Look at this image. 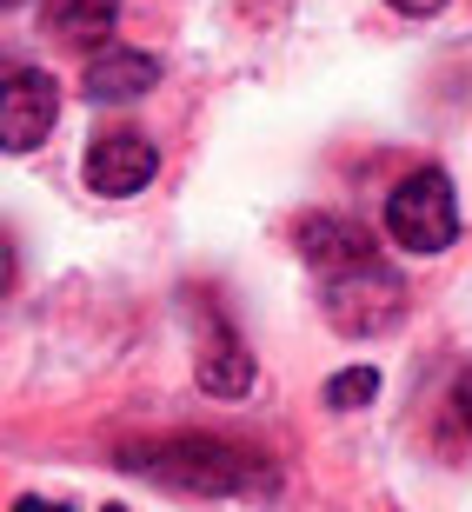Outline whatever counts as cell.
<instances>
[{
  "instance_id": "obj_1",
  "label": "cell",
  "mask_w": 472,
  "mask_h": 512,
  "mask_svg": "<svg viewBox=\"0 0 472 512\" xmlns=\"http://www.w3.org/2000/svg\"><path fill=\"white\" fill-rule=\"evenodd\" d=\"M120 466L140 479H160L173 493L193 499H273L280 473L266 453H246L233 439H207V433H173L160 446H127Z\"/></svg>"
},
{
  "instance_id": "obj_2",
  "label": "cell",
  "mask_w": 472,
  "mask_h": 512,
  "mask_svg": "<svg viewBox=\"0 0 472 512\" xmlns=\"http://www.w3.org/2000/svg\"><path fill=\"white\" fill-rule=\"evenodd\" d=\"M320 306L346 340H379V333H393L399 313H406V280L373 253V260H359V266L320 273Z\"/></svg>"
},
{
  "instance_id": "obj_3",
  "label": "cell",
  "mask_w": 472,
  "mask_h": 512,
  "mask_svg": "<svg viewBox=\"0 0 472 512\" xmlns=\"http://www.w3.org/2000/svg\"><path fill=\"white\" fill-rule=\"evenodd\" d=\"M386 240H399L406 253H446L459 240V200H453V180L439 167L426 173H406L386 200Z\"/></svg>"
},
{
  "instance_id": "obj_4",
  "label": "cell",
  "mask_w": 472,
  "mask_h": 512,
  "mask_svg": "<svg viewBox=\"0 0 472 512\" xmlns=\"http://www.w3.org/2000/svg\"><path fill=\"white\" fill-rule=\"evenodd\" d=\"M153 167H160V147H153L140 127L94 133V147L80 160V173H87V187H94L100 200H133V193L153 180Z\"/></svg>"
},
{
  "instance_id": "obj_5",
  "label": "cell",
  "mask_w": 472,
  "mask_h": 512,
  "mask_svg": "<svg viewBox=\"0 0 472 512\" xmlns=\"http://www.w3.org/2000/svg\"><path fill=\"white\" fill-rule=\"evenodd\" d=\"M60 120V94L54 80L40 74V67H14L7 74V94H0V127H7V147L14 153H34Z\"/></svg>"
},
{
  "instance_id": "obj_6",
  "label": "cell",
  "mask_w": 472,
  "mask_h": 512,
  "mask_svg": "<svg viewBox=\"0 0 472 512\" xmlns=\"http://www.w3.org/2000/svg\"><path fill=\"white\" fill-rule=\"evenodd\" d=\"M200 386H207L213 399H246V386H253V353L240 346V333H233L220 313L207 320V333H200Z\"/></svg>"
},
{
  "instance_id": "obj_7",
  "label": "cell",
  "mask_w": 472,
  "mask_h": 512,
  "mask_svg": "<svg viewBox=\"0 0 472 512\" xmlns=\"http://www.w3.org/2000/svg\"><path fill=\"white\" fill-rule=\"evenodd\" d=\"M300 253L320 273H340V266H359V260H373V233L353 227V220H340V213H320V220H300Z\"/></svg>"
},
{
  "instance_id": "obj_8",
  "label": "cell",
  "mask_w": 472,
  "mask_h": 512,
  "mask_svg": "<svg viewBox=\"0 0 472 512\" xmlns=\"http://www.w3.org/2000/svg\"><path fill=\"white\" fill-rule=\"evenodd\" d=\"M160 80V60L140 47H107L87 60V100H140Z\"/></svg>"
},
{
  "instance_id": "obj_9",
  "label": "cell",
  "mask_w": 472,
  "mask_h": 512,
  "mask_svg": "<svg viewBox=\"0 0 472 512\" xmlns=\"http://www.w3.org/2000/svg\"><path fill=\"white\" fill-rule=\"evenodd\" d=\"M40 20H47V34L67 40V47H94V40L114 34L120 0H47V7H40Z\"/></svg>"
},
{
  "instance_id": "obj_10",
  "label": "cell",
  "mask_w": 472,
  "mask_h": 512,
  "mask_svg": "<svg viewBox=\"0 0 472 512\" xmlns=\"http://www.w3.org/2000/svg\"><path fill=\"white\" fill-rule=\"evenodd\" d=\"M366 399H379V373L373 366H346V373L326 380V406H333V413H353V406H366Z\"/></svg>"
},
{
  "instance_id": "obj_11",
  "label": "cell",
  "mask_w": 472,
  "mask_h": 512,
  "mask_svg": "<svg viewBox=\"0 0 472 512\" xmlns=\"http://www.w3.org/2000/svg\"><path fill=\"white\" fill-rule=\"evenodd\" d=\"M453 413H459V426L472 433V366L459 373V386H453Z\"/></svg>"
},
{
  "instance_id": "obj_12",
  "label": "cell",
  "mask_w": 472,
  "mask_h": 512,
  "mask_svg": "<svg viewBox=\"0 0 472 512\" xmlns=\"http://www.w3.org/2000/svg\"><path fill=\"white\" fill-rule=\"evenodd\" d=\"M399 14H413V20H426V14H439V7H446V0H393Z\"/></svg>"
},
{
  "instance_id": "obj_13",
  "label": "cell",
  "mask_w": 472,
  "mask_h": 512,
  "mask_svg": "<svg viewBox=\"0 0 472 512\" xmlns=\"http://www.w3.org/2000/svg\"><path fill=\"white\" fill-rule=\"evenodd\" d=\"M14 512H67V506H60V499H20Z\"/></svg>"
},
{
  "instance_id": "obj_14",
  "label": "cell",
  "mask_w": 472,
  "mask_h": 512,
  "mask_svg": "<svg viewBox=\"0 0 472 512\" xmlns=\"http://www.w3.org/2000/svg\"><path fill=\"white\" fill-rule=\"evenodd\" d=\"M107 512H127V506H107Z\"/></svg>"
}]
</instances>
